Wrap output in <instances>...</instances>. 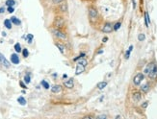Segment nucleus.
Instances as JSON below:
<instances>
[{
	"instance_id": "obj_3",
	"label": "nucleus",
	"mask_w": 157,
	"mask_h": 119,
	"mask_svg": "<svg viewBox=\"0 0 157 119\" xmlns=\"http://www.w3.org/2000/svg\"><path fill=\"white\" fill-rule=\"evenodd\" d=\"M144 78H145V75L143 73H138L136 74L134 79H133V84L135 86H139L140 84L142 83V81H144Z\"/></svg>"
},
{
	"instance_id": "obj_29",
	"label": "nucleus",
	"mask_w": 157,
	"mask_h": 119,
	"mask_svg": "<svg viewBox=\"0 0 157 119\" xmlns=\"http://www.w3.org/2000/svg\"><path fill=\"white\" fill-rule=\"evenodd\" d=\"M121 25V22H117V23H116V24L114 25V30H115V31H118V30L120 29Z\"/></svg>"
},
{
	"instance_id": "obj_1",
	"label": "nucleus",
	"mask_w": 157,
	"mask_h": 119,
	"mask_svg": "<svg viewBox=\"0 0 157 119\" xmlns=\"http://www.w3.org/2000/svg\"><path fill=\"white\" fill-rule=\"evenodd\" d=\"M89 18H90V21L92 23L98 22V20L99 19L98 12L97 9L94 8V7H91V8L89 9Z\"/></svg>"
},
{
	"instance_id": "obj_38",
	"label": "nucleus",
	"mask_w": 157,
	"mask_h": 119,
	"mask_svg": "<svg viewBox=\"0 0 157 119\" xmlns=\"http://www.w3.org/2000/svg\"><path fill=\"white\" fill-rule=\"evenodd\" d=\"M98 118H106L105 115H101V116H98Z\"/></svg>"
},
{
	"instance_id": "obj_26",
	"label": "nucleus",
	"mask_w": 157,
	"mask_h": 119,
	"mask_svg": "<svg viewBox=\"0 0 157 119\" xmlns=\"http://www.w3.org/2000/svg\"><path fill=\"white\" fill-rule=\"evenodd\" d=\"M24 82L26 84H29L31 82V77H30V74H27L24 76Z\"/></svg>"
},
{
	"instance_id": "obj_11",
	"label": "nucleus",
	"mask_w": 157,
	"mask_h": 119,
	"mask_svg": "<svg viewBox=\"0 0 157 119\" xmlns=\"http://www.w3.org/2000/svg\"><path fill=\"white\" fill-rule=\"evenodd\" d=\"M11 61H12V64L13 65H18L19 64V57L17 55V54H12L11 55Z\"/></svg>"
},
{
	"instance_id": "obj_37",
	"label": "nucleus",
	"mask_w": 157,
	"mask_h": 119,
	"mask_svg": "<svg viewBox=\"0 0 157 119\" xmlns=\"http://www.w3.org/2000/svg\"><path fill=\"white\" fill-rule=\"evenodd\" d=\"M132 1H133V8L135 9V8H136V4H135V0H132Z\"/></svg>"
},
{
	"instance_id": "obj_12",
	"label": "nucleus",
	"mask_w": 157,
	"mask_h": 119,
	"mask_svg": "<svg viewBox=\"0 0 157 119\" xmlns=\"http://www.w3.org/2000/svg\"><path fill=\"white\" fill-rule=\"evenodd\" d=\"M62 91V87L60 85H55L51 87V92L52 93H59Z\"/></svg>"
},
{
	"instance_id": "obj_7",
	"label": "nucleus",
	"mask_w": 157,
	"mask_h": 119,
	"mask_svg": "<svg viewBox=\"0 0 157 119\" xmlns=\"http://www.w3.org/2000/svg\"><path fill=\"white\" fill-rule=\"evenodd\" d=\"M155 64L154 62H149V64L146 66V68H145V70H144V73L146 74V75H148L149 73H151L153 69H154V67H155Z\"/></svg>"
},
{
	"instance_id": "obj_9",
	"label": "nucleus",
	"mask_w": 157,
	"mask_h": 119,
	"mask_svg": "<svg viewBox=\"0 0 157 119\" xmlns=\"http://www.w3.org/2000/svg\"><path fill=\"white\" fill-rule=\"evenodd\" d=\"M64 87H67V88H73L74 87V81L72 78H70L69 80H67V81H64Z\"/></svg>"
},
{
	"instance_id": "obj_5",
	"label": "nucleus",
	"mask_w": 157,
	"mask_h": 119,
	"mask_svg": "<svg viewBox=\"0 0 157 119\" xmlns=\"http://www.w3.org/2000/svg\"><path fill=\"white\" fill-rule=\"evenodd\" d=\"M53 34H54V36L60 39H67V35L64 32L61 31L60 29H54Z\"/></svg>"
},
{
	"instance_id": "obj_23",
	"label": "nucleus",
	"mask_w": 157,
	"mask_h": 119,
	"mask_svg": "<svg viewBox=\"0 0 157 119\" xmlns=\"http://www.w3.org/2000/svg\"><path fill=\"white\" fill-rule=\"evenodd\" d=\"M5 4L8 6V7H10V6H13L16 4V1L15 0H6V2H5Z\"/></svg>"
},
{
	"instance_id": "obj_25",
	"label": "nucleus",
	"mask_w": 157,
	"mask_h": 119,
	"mask_svg": "<svg viewBox=\"0 0 157 119\" xmlns=\"http://www.w3.org/2000/svg\"><path fill=\"white\" fill-rule=\"evenodd\" d=\"M22 56L24 58H28V56H29V51H28V49H22Z\"/></svg>"
},
{
	"instance_id": "obj_31",
	"label": "nucleus",
	"mask_w": 157,
	"mask_h": 119,
	"mask_svg": "<svg viewBox=\"0 0 157 119\" xmlns=\"http://www.w3.org/2000/svg\"><path fill=\"white\" fill-rule=\"evenodd\" d=\"M64 1V0H52V3L53 4H55V5H59V4H61Z\"/></svg>"
},
{
	"instance_id": "obj_10",
	"label": "nucleus",
	"mask_w": 157,
	"mask_h": 119,
	"mask_svg": "<svg viewBox=\"0 0 157 119\" xmlns=\"http://www.w3.org/2000/svg\"><path fill=\"white\" fill-rule=\"evenodd\" d=\"M132 99H133L134 102L138 103V102L142 99V94H141V92H139V91L134 92V93L132 94Z\"/></svg>"
},
{
	"instance_id": "obj_6",
	"label": "nucleus",
	"mask_w": 157,
	"mask_h": 119,
	"mask_svg": "<svg viewBox=\"0 0 157 119\" xmlns=\"http://www.w3.org/2000/svg\"><path fill=\"white\" fill-rule=\"evenodd\" d=\"M85 68H86V65L78 61L76 65V68H75V75H80L81 73H83L85 71Z\"/></svg>"
},
{
	"instance_id": "obj_4",
	"label": "nucleus",
	"mask_w": 157,
	"mask_h": 119,
	"mask_svg": "<svg viewBox=\"0 0 157 119\" xmlns=\"http://www.w3.org/2000/svg\"><path fill=\"white\" fill-rule=\"evenodd\" d=\"M114 30V25L110 22H106L101 28V31L103 33H111Z\"/></svg>"
},
{
	"instance_id": "obj_13",
	"label": "nucleus",
	"mask_w": 157,
	"mask_h": 119,
	"mask_svg": "<svg viewBox=\"0 0 157 119\" xmlns=\"http://www.w3.org/2000/svg\"><path fill=\"white\" fill-rule=\"evenodd\" d=\"M60 6H59V9H60V11L62 12V13H67V2H62L61 4H59Z\"/></svg>"
},
{
	"instance_id": "obj_8",
	"label": "nucleus",
	"mask_w": 157,
	"mask_h": 119,
	"mask_svg": "<svg viewBox=\"0 0 157 119\" xmlns=\"http://www.w3.org/2000/svg\"><path fill=\"white\" fill-rule=\"evenodd\" d=\"M0 64H1L2 65H4L6 68H9V67L11 66L10 62H9L8 61H7V59L4 57V55L1 54V53H0Z\"/></svg>"
},
{
	"instance_id": "obj_24",
	"label": "nucleus",
	"mask_w": 157,
	"mask_h": 119,
	"mask_svg": "<svg viewBox=\"0 0 157 119\" xmlns=\"http://www.w3.org/2000/svg\"><path fill=\"white\" fill-rule=\"evenodd\" d=\"M132 49H133V45H130L129 46V49L127 50V52L125 53V59H128L129 58V56H130V53L132 51Z\"/></svg>"
},
{
	"instance_id": "obj_2",
	"label": "nucleus",
	"mask_w": 157,
	"mask_h": 119,
	"mask_svg": "<svg viewBox=\"0 0 157 119\" xmlns=\"http://www.w3.org/2000/svg\"><path fill=\"white\" fill-rule=\"evenodd\" d=\"M53 26L55 29H62V28L65 26V18L61 16H57L54 18V22H53Z\"/></svg>"
},
{
	"instance_id": "obj_30",
	"label": "nucleus",
	"mask_w": 157,
	"mask_h": 119,
	"mask_svg": "<svg viewBox=\"0 0 157 119\" xmlns=\"http://www.w3.org/2000/svg\"><path fill=\"white\" fill-rule=\"evenodd\" d=\"M145 39H146V36H145L144 34H140L139 36H138V39H139L140 41H143Z\"/></svg>"
},
{
	"instance_id": "obj_17",
	"label": "nucleus",
	"mask_w": 157,
	"mask_h": 119,
	"mask_svg": "<svg viewBox=\"0 0 157 119\" xmlns=\"http://www.w3.org/2000/svg\"><path fill=\"white\" fill-rule=\"evenodd\" d=\"M10 19H11L12 23H13L15 25H20V24H21V21H20V19H18L17 17H12Z\"/></svg>"
},
{
	"instance_id": "obj_14",
	"label": "nucleus",
	"mask_w": 157,
	"mask_h": 119,
	"mask_svg": "<svg viewBox=\"0 0 157 119\" xmlns=\"http://www.w3.org/2000/svg\"><path fill=\"white\" fill-rule=\"evenodd\" d=\"M147 76H148L151 79H156V78H157V65H155L154 69H153V70H152L151 73H149Z\"/></svg>"
},
{
	"instance_id": "obj_20",
	"label": "nucleus",
	"mask_w": 157,
	"mask_h": 119,
	"mask_svg": "<svg viewBox=\"0 0 157 119\" xmlns=\"http://www.w3.org/2000/svg\"><path fill=\"white\" fill-rule=\"evenodd\" d=\"M145 22H146V26L148 27L149 23H151V19H149V17H148V13L146 12L145 13Z\"/></svg>"
},
{
	"instance_id": "obj_16",
	"label": "nucleus",
	"mask_w": 157,
	"mask_h": 119,
	"mask_svg": "<svg viewBox=\"0 0 157 119\" xmlns=\"http://www.w3.org/2000/svg\"><path fill=\"white\" fill-rule=\"evenodd\" d=\"M106 86H107V82L103 81V82H99V83H98L97 87H98V89L102 90V89H104V88L106 87Z\"/></svg>"
},
{
	"instance_id": "obj_21",
	"label": "nucleus",
	"mask_w": 157,
	"mask_h": 119,
	"mask_svg": "<svg viewBox=\"0 0 157 119\" xmlns=\"http://www.w3.org/2000/svg\"><path fill=\"white\" fill-rule=\"evenodd\" d=\"M55 45L57 46V48L59 49L61 53H62V54H64V53H65V46H64V45H62L61 43H55Z\"/></svg>"
},
{
	"instance_id": "obj_32",
	"label": "nucleus",
	"mask_w": 157,
	"mask_h": 119,
	"mask_svg": "<svg viewBox=\"0 0 157 119\" xmlns=\"http://www.w3.org/2000/svg\"><path fill=\"white\" fill-rule=\"evenodd\" d=\"M13 11H15V9H13V6H10V7H8V12H9L10 13H13Z\"/></svg>"
},
{
	"instance_id": "obj_22",
	"label": "nucleus",
	"mask_w": 157,
	"mask_h": 119,
	"mask_svg": "<svg viewBox=\"0 0 157 119\" xmlns=\"http://www.w3.org/2000/svg\"><path fill=\"white\" fill-rule=\"evenodd\" d=\"M13 48H15V50L17 53H20L22 52V49H21V45H20L19 43H16L15 46H13Z\"/></svg>"
},
{
	"instance_id": "obj_39",
	"label": "nucleus",
	"mask_w": 157,
	"mask_h": 119,
	"mask_svg": "<svg viewBox=\"0 0 157 119\" xmlns=\"http://www.w3.org/2000/svg\"><path fill=\"white\" fill-rule=\"evenodd\" d=\"M67 76L66 74H64V75H63V78H67Z\"/></svg>"
},
{
	"instance_id": "obj_34",
	"label": "nucleus",
	"mask_w": 157,
	"mask_h": 119,
	"mask_svg": "<svg viewBox=\"0 0 157 119\" xmlns=\"http://www.w3.org/2000/svg\"><path fill=\"white\" fill-rule=\"evenodd\" d=\"M147 102H145L144 104L142 105V108H144V109H145V108H147Z\"/></svg>"
},
{
	"instance_id": "obj_18",
	"label": "nucleus",
	"mask_w": 157,
	"mask_h": 119,
	"mask_svg": "<svg viewBox=\"0 0 157 119\" xmlns=\"http://www.w3.org/2000/svg\"><path fill=\"white\" fill-rule=\"evenodd\" d=\"M4 26L7 28V29H11V28H12V21H11V19H5L4 20Z\"/></svg>"
},
{
	"instance_id": "obj_36",
	"label": "nucleus",
	"mask_w": 157,
	"mask_h": 119,
	"mask_svg": "<svg viewBox=\"0 0 157 119\" xmlns=\"http://www.w3.org/2000/svg\"><path fill=\"white\" fill-rule=\"evenodd\" d=\"M107 40H108V38H107V37H105V38L102 39V41H103V43H106Z\"/></svg>"
},
{
	"instance_id": "obj_15",
	"label": "nucleus",
	"mask_w": 157,
	"mask_h": 119,
	"mask_svg": "<svg viewBox=\"0 0 157 119\" xmlns=\"http://www.w3.org/2000/svg\"><path fill=\"white\" fill-rule=\"evenodd\" d=\"M149 88H151V87H149V84H144V85L141 87V91L144 92V93H147V92H148Z\"/></svg>"
},
{
	"instance_id": "obj_28",
	"label": "nucleus",
	"mask_w": 157,
	"mask_h": 119,
	"mask_svg": "<svg viewBox=\"0 0 157 119\" xmlns=\"http://www.w3.org/2000/svg\"><path fill=\"white\" fill-rule=\"evenodd\" d=\"M33 35L32 34H28L27 35V41H28V43H32V39H33Z\"/></svg>"
},
{
	"instance_id": "obj_35",
	"label": "nucleus",
	"mask_w": 157,
	"mask_h": 119,
	"mask_svg": "<svg viewBox=\"0 0 157 119\" xmlns=\"http://www.w3.org/2000/svg\"><path fill=\"white\" fill-rule=\"evenodd\" d=\"M5 12V8H3V7H1V8H0V13H3Z\"/></svg>"
},
{
	"instance_id": "obj_33",
	"label": "nucleus",
	"mask_w": 157,
	"mask_h": 119,
	"mask_svg": "<svg viewBox=\"0 0 157 119\" xmlns=\"http://www.w3.org/2000/svg\"><path fill=\"white\" fill-rule=\"evenodd\" d=\"M19 85H20V87H21L22 88H26V86L24 85V84H23L22 82H20V83H19Z\"/></svg>"
},
{
	"instance_id": "obj_27",
	"label": "nucleus",
	"mask_w": 157,
	"mask_h": 119,
	"mask_svg": "<svg viewBox=\"0 0 157 119\" xmlns=\"http://www.w3.org/2000/svg\"><path fill=\"white\" fill-rule=\"evenodd\" d=\"M42 86L44 87V88H45V89H48L49 88V84L47 83L46 81H42Z\"/></svg>"
},
{
	"instance_id": "obj_19",
	"label": "nucleus",
	"mask_w": 157,
	"mask_h": 119,
	"mask_svg": "<svg viewBox=\"0 0 157 119\" xmlns=\"http://www.w3.org/2000/svg\"><path fill=\"white\" fill-rule=\"evenodd\" d=\"M17 102H18V104H20L21 106H24V105H26V100H25V98L23 97V96H20V97H18L17 98Z\"/></svg>"
}]
</instances>
